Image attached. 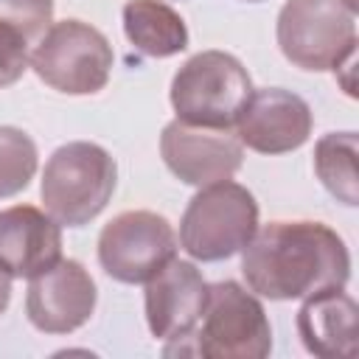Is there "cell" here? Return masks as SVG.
Returning a JSON list of instances; mask_svg holds the SVG:
<instances>
[{
	"label": "cell",
	"instance_id": "7",
	"mask_svg": "<svg viewBox=\"0 0 359 359\" xmlns=\"http://www.w3.org/2000/svg\"><path fill=\"white\" fill-rule=\"evenodd\" d=\"M112 62L115 56L107 36L81 20L53 22L39 36L28 59L34 73L48 87L67 95L98 93L109 81Z\"/></svg>",
	"mask_w": 359,
	"mask_h": 359
},
{
	"label": "cell",
	"instance_id": "21",
	"mask_svg": "<svg viewBox=\"0 0 359 359\" xmlns=\"http://www.w3.org/2000/svg\"><path fill=\"white\" fill-rule=\"evenodd\" d=\"M250 3H258V0H250Z\"/></svg>",
	"mask_w": 359,
	"mask_h": 359
},
{
	"label": "cell",
	"instance_id": "19",
	"mask_svg": "<svg viewBox=\"0 0 359 359\" xmlns=\"http://www.w3.org/2000/svg\"><path fill=\"white\" fill-rule=\"evenodd\" d=\"M28 59V39L17 28L0 22V87L14 84L25 73Z\"/></svg>",
	"mask_w": 359,
	"mask_h": 359
},
{
	"label": "cell",
	"instance_id": "6",
	"mask_svg": "<svg viewBox=\"0 0 359 359\" xmlns=\"http://www.w3.org/2000/svg\"><path fill=\"white\" fill-rule=\"evenodd\" d=\"M191 337V351L208 359H264L272 351L264 306L233 280L208 286V303Z\"/></svg>",
	"mask_w": 359,
	"mask_h": 359
},
{
	"label": "cell",
	"instance_id": "10",
	"mask_svg": "<svg viewBox=\"0 0 359 359\" xmlns=\"http://www.w3.org/2000/svg\"><path fill=\"white\" fill-rule=\"evenodd\" d=\"M25 311L34 328L45 334H70L95 311V280L79 261L59 258L31 278Z\"/></svg>",
	"mask_w": 359,
	"mask_h": 359
},
{
	"label": "cell",
	"instance_id": "2",
	"mask_svg": "<svg viewBox=\"0 0 359 359\" xmlns=\"http://www.w3.org/2000/svg\"><path fill=\"white\" fill-rule=\"evenodd\" d=\"M118 168L107 149L87 140L59 146L42 171V205L65 227H81L95 219L112 191Z\"/></svg>",
	"mask_w": 359,
	"mask_h": 359
},
{
	"label": "cell",
	"instance_id": "13",
	"mask_svg": "<svg viewBox=\"0 0 359 359\" xmlns=\"http://www.w3.org/2000/svg\"><path fill=\"white\" fill-rule=\"evenodd\" d=\"M62 258V230L34 205L0 210V266L11 278H34Z\"/></svg>",
	"mask_w": 359,
	"mask_h": 359
},
{
	"label": "cell",
	"instance_id": "5",
	"mask_svg": "<svg viewBox=\"0 0 359 359\" xmlns=\"http://www.w3.org/2000/svg\"><path fill=\"white\" fill-rule=\"evenodd\" d=\"M278 45L300 70H337L356 53L353 11L342 0H286L278 14Z\"/></svg>",
	"mask_w": 359,
	"mask_h": 359
},
{
	"label": "cell",
	"instance_id": "8",
	"mask_svg": "<svg viewBox=\"0 0 359 359\" xmlns=\"http://www.w3.org/2000/svg\"><path fill=\"white\" fill-rule=\"evenodd\" d=\"M177 258V233L154 210H123L98 236V261L121 283H146Z\"/></svg>",
	"mask_w": 359,
	"mask_h": 359
},
{
	"label": "cell",
	"instance_id": "16",
	"mask_svg": "<svg viewBox=\"0 0 359 359\" xmlns=\"http://www.w3.org/2000/svg\"><path fill=\"white\" fill-rule=\"evenodd\" d=\"M359 143L353 132H331L314 146V171L320 182L342 202L356 205L359 199V174H356Z\"/></svg>",
	"mask_w": 359,
	"mask_h": 359
},
{
	"label": "cell",
	"instance_id": "1",
	"mask_svg": "<svg viewBox=\"0 0 359 359\" xmlns=\"http://www.w3.org/2000/svg\"><path fill=\"white\" fill-rule=\"evenodd\" d=\"M250 292L269 300H303L342 289L351 275L345 241L323 222H269L241 247Z\"/></svg>",
	"mask_w": 359,
	"mask_h": 359
},
{
	"label": "cell",
	"instance_id": "15",
	"mask_svg": "<svg viewBox=\"0 0 359 359\" xmlns=\"http://www.w3.org/2000/svg\"><path fill=\"white\" fill-rule=\"evenodd\" d=\"M123 31L140 53L154 59L174 56L188 45L182 17L163 0H129L123 6Z\"/></svg>",
	"mask_w": 359,
	"mask_h": 359
},
{
	"label": "cell",
	"instance_id": "20",
	"mask_svg": "<svg viewBox=\"0 0 359 359\" xmlns=\"http://www.w3.org/2000/svg\"><path fill=\"white\" fill-rule=\"evenodd\" d=\"M8 297H11V275L0 266V314H3L6 306H8Z\"/></svg>",
	"mask_w": 359,
	"mask_h": 359
},
{
	"label": "cell",
	"instance_id": "12",
	"mask_svg": "<svg viewBox=\"0 0 359 359\" xmlns=\"http://www.w3.org/2000/svg\"><path fill=\"white\" fill-rule=\"evenodd\" d=\"M208 283L191 261L171 258L146 280V320L157 339H188L205 311Z\"/></svg>",
	"mask_w": 359,
	"mask_h": 359
},
{
	"label": "cell",
	"instance_id": "17",
	"mask_svg": "<svg viewBox=\"0 0 359 359\" xmlns=\"http://www.w3.org/2000/svg\"><path fill=\"white\" fill-rule=\"evenodd\" d=\"M36 171V146L17 126H0V199L28 188Z\"/></svg>",
	"mask_w": 359,
	"mask_h": 359
},
{
	"label": "cell",
	"instance_id": "3",
	"mask_svg": "<svg viewBox=\"0 0 359 359\" xmlns=\"http://www.w3.org/2000/svg\"><path fill=\"white\" fill-rule=\"evenodd\" d=\"M252 95L247 67L224 50L191 56L171 81V107L180 121L194 126L230 129Z\"/></svg>",
	"mask_w": 359,
	"mask_h": 359
},
{
	"label": "cell",
	"instance_id": "14",
	"mask_svg": "<svg viewBox=\"0 0 359 359\" xmlns=\"http://www.w3.org/2000/svg\"><path fill=\"white\" fill-rule=\"evenodd\" d=\"M297 311V334L309 353L320 359H356L359 325L356 303L342 289H323L303 297Z\"/></svg>",
	"mask_w": 359,
	"mask_h": 359
},
{
	"label": "cell",
	"instance_id": "4",
	"mask_svg": "<svg viewBox=\"0 0 359 359\" xmlns=\"http://www.w3.org/2000/svg\"><path fill=\"white\" fill-rule=\"evenodd\" d=\"M258 227L255 196L230 180L205 185L185 208L180 244L196 261H222L236 255Z\"/></svg>",
	"mask_w": 359,
	"mask_h": 359
},
{
	"label": "cell",
	"instance_id": "11",
	"mask_svg": "<svg viewBox=\"0 0 359 359\" xmlns=\"http://www.w3.org/2000/svg\"><path fill=\"white\" fill-rule=\"evenodd\" d=\"M311 135L309 104L280 87L252 90L236 121V137L241 146L261 154H283L300 149Z\"/></svg>",
	"mask_w": 359,
	"mask_h": 359
},
{
	"label": "cell",
	"instance_id": "9",
	"mask_svg": "<svg viewBox=\"0 0 359 359\" xmlns=\"http://www.w3.org/2000/svg\"><path fill=\"white\" fill-rule=\"evenodd\" d=\"M160 154L174 177L205 188L230 180L241 165V140L230 129L171 121L160 135Z\"/></svg>",
	"mask_w": 359,
	"mask_h": 359
},
{
	"label": "cell",
	"instance_id": "18",
	"mask_svg": "<svg viewBox=\"0 0 359 359\" xmlns=\"http://www.w3.org/2000/svg\"><path fill=\"white\" fill-rule=\"evenodd\" d=\"M53 20V0H0V22L17 28L25 39L42 36Z\"/></svg>",
	"mask_w": 359,
	"mask_h": 359
}]
</instances>
